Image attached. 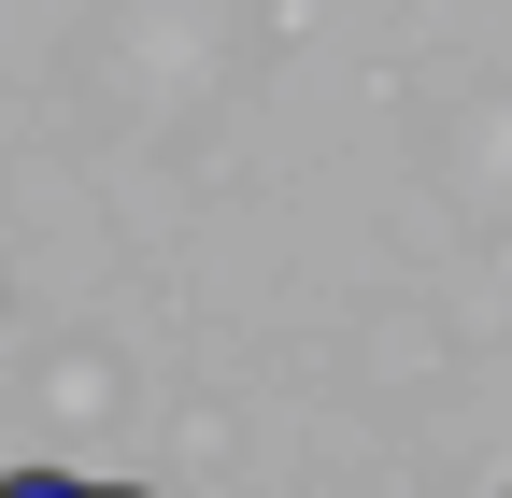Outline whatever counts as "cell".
Instances as JSON below:
<instances>
[{
    "instance_id": "obj_1",
    "label": "cell",
    "mask_w": 512,
    "mask_h": 498,
    "mask_svg": "<svg viewBox=\"0 0 512 498\" xmlns=\"http://www.w3.org/2000/svg\"><path fill=\"white\" fill-rule=\"evenodd\" d=\"M0 498H128V484H72V470H15Z\"/></svg>"
}]
</instances>
